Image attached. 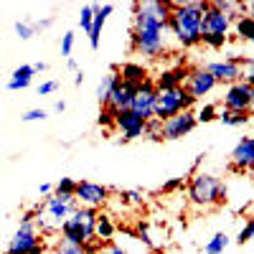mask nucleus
<instances>
[{"label": "nucleus", "instance_id": "9d476101", "mask_svg": "<svg viewBox=\"0 0 254 254\" xmlns=\"http://www.w3.org/2000/svg\"><path fill=\"white\" fill-rule=\"evenodd\" d=\"M112 188L110 186H102L94 181H76V190H74V198L79 206H87V208H104L110 201Z\"/></svg>", "mask_w": 254, "mask_h": 254}, {"label": "nucleus", "instance_id": "09e8293b", "mask_svg": "<svg viewBox=\"0 0 254 254\" xmlns=\"http://www.w3.org/2000/svg\"><path fill=\"white\" fill-rule=\"evenodd\" d=\"M81 81H84V71L79 69V71H76V76H74V84H76V87H81Z\"/></svg>", "mask_w": 254, "mask_h": 254}, {"label": "nucleus", "instance_id": "20e7f679", "mask_svg": "<svg viewBox=\"0 0 254 254\" xmlns=\"http://www.w3.org/2000/svg\"><path fill=\"white\" fill-rule=\"evenodd\" d=\"M186 196L188 203L196 208H214V206H224L226 203V186L221 183V178L211 176V173H193L186 183Z\"/></svg>", "mask_w": 254, "mask_h": 254}, {"label": "nucleus", "instance_id": "aec40b11", "mask_svg": "<svg viewBox=\"0 0 254 254\" xmlns=\"http://www.w3.org/2000/svg\"><path fill=\"white\" fill-rule=\"evenodd\" d=\"M36 71H33V64H20L18 69H13L10 79H8V92H20V89H28L31 81H33Z\"/></svg>", "mask_w": 254, "mask_h": 254}, {"label": "nucleus", "instance_id": "4c0bfd02", "mask_svg": "<svg viewBox=\"0 0 254 254\" xmlns=\"http://www.w3.org/2000/svg\"><path fill=\"white\" fill-rule=\"evenodd\" d=\"M71 51H74V31H66L61 36V56H71Z\"/></svg>", "mask_w": 254, "mask_h": 254}, {"label": "nucleus", "instance_id": "72a5a7b5", "mask_svg": "<svg viewBox=\"0 0 254 254\" xmlns=\"http://www.w3.org/2000/svg\"><path fill=\"white\" fill-rule=\"evenodd\" d=\"M115 115H117V110L102 107V110H99V117H97L99 127H107V130H112V127H115Z\"/></svg>", "mask_w": 254, "mask_h": 254}, {"label": "nucleus", "instance_id": "37998d69", "mask_svg": "<svg viewBox=\"0 0 254 254\" xmlns=\"http://www.w3.org/2000/svg\"><path fill=\"white\" fill-rule=\"evenodd\" d=\"M54 26V18H44V20H33V28H36V33L38 31H46V28H51Z\"/></svg>", "mask_w": 254, "mask_h": 254}, {"label": "nucleus", "instance_id": "2f4dec72", "mask_svg": "<svg viewBox=\"0 0 254 254\" xmlns=\"http://www.w3.org/2000/svg\"><path fill=\"white\" fill-rule=\"evenodd\" d=\"M13 31H15V36L20 41H28V38L36 36V28H33V23H28V20H18V23L13 26Z\"/></svg>", "mask_w": 254, "mask_h": 254}, {"label": "nucleus", "instance_id": "f8f14e48", "mask_svg": "<svg viewBox=\"0 0 254 254\" xmlns=\"http://www.w3.org/2000/svg\"><path fill=\"white\" fill-rule=\"evenodd\" d=\"M155 97H158V89H155L153 79H145L140 87L135 89V97H132L130 110L147 122V120L153 117V112H155Z\"/></svg>", "mask_w": 254, "mask_h": 254}, {"label": "nucleus", "instance_id": "b1692460", "mask_svg": "<svg viewBox=\"0 0 254 254\" xmlns=\"http://www.w3.org/2000/svg\"><path fill=\"white\" fill-rule=\"evenodd\" d=\"M234 28H237V36L242 41H247V44H254V18L249 15H239L234 20Z\"/></svg>", "mask_w": 254, "mask_h": 254}, {"label": "nucleus", "instance_id": "79ce46f5", "mask_svg": "<svg viewBox=\"0 0 254 254\" xmlns=\"http://www.w3.org/2000/svg\"><path fill=\"white\" fill-rule=\"evenodd\" d=\"M242 81H244V84H249V87H254V61H252V59L247 61V66H244Z\"/></svg>", "mask_w": 254, "mask_h": 254}, {"label": "nucleus", "instance_id": "3c124183", "mask_svg": "<svg viewBox=\"0 0 254 254\" xmlns=\"http://www.w3.org/2000/svg\"><path fill=\"white\" fill-rule=\"evenodd\" d=\"M249 176H252V178H254V168H252V171H249Z\"/></svg>", "mask_w": 254, "mask_h": 254}, {"label": "nucleus", "instance_id": "ddd939ff", "mask_svg": "<svg viewBox=\"0 0 254 254\" xmlns=\"http://www.w3.org/2000/svg\"><path fill=\"white\" fill-rule=\"evenodd\" d=\"M254 168V135H244L237 147L231 150L229 158V171L231 173H249Z\"/></svg>", "mask_w": 254, "mask_h": 254}, {"label": "nucleus", "instance_id": "cd10ccee", "mask_svg": "<svg viewBox=\"0 0 254 254\" xmlns=\"http://www.w3.org/2000/svg\"><path fill=\"white\" fill-rule=\"evenodd\" d=\"M94 10H97V5H94V3L81 5V10H79V28H81L84 33H89V31H92V23H94Z\"/></svg>", "mask_w": 254, "mask_h": 254}, {"label": "nucleus", "instance_id": "603ef678", "mask_svg": "<svg viewBox=\"0 0 254 254\" xmlns=\"http://www.w3.org/2000/svg\"><path fill=\"white\" fill-rule=\"evenodd\" d=\"M249 59H252V61H254V54H252V56H249Z\"/></svg>", "mask_w": 254, "mask_h": 254}, {"label": "nucleus", "instance_id": "c756f323", "mask_svg": "<svg viewBox=\"0 0 254 254\" xmlns=\"http://www.w3.org/2000/svg\"><path fill=\"white\" fill-rule=\"evenodd\" d=\"M214 120H219L216 104H203V107L196 112V122H198V125H208V122H214Z\"/></svg>", "mask_w": 254, "mask_h": 254}, {"label": "nucleus", "instance_id": "6ab92c4d", "mask_svg": "<svg viewBox=\"0 0 254 254\" xmlns=\"http://www.w3.org/2000/svg\"><path fill=\"white\" fill-rule=\"evenodd\" d=\"M112 10H115V5H112V3L97 5V10H94V23H92V31L87 33V36H89V46H92V49H99L102 28H104V23H107V18L112 15Z\"/></svg>", "mask_w": 254, "mask_h": 254}, {"label": "nucleus", "instance_id": "39448f33", "mask_svg": "<svg viewBox=\"0 0 254 254\" xmlns=\"http://www.w3.org/2000/svg\"><path fill=\"white\" fill-rule=\"evenodd\" d=\"M97 214L99 211L97 208H87V206H76V211L74 214L64 221V226H61V231L59 234L64 237V239H69V242H74V244H87V242H92L94 239V224H97Z\"/></svg>", "mask_w": 254, "mask_h": 254}, {"label": "nucleus", "instance_id": "7c9ffc66", "mask_svg": "<svg viewBox=\"0 0 254 254\" xmlns=\"http://www.w3.org/2000/svg\"><path fill=\"white\" fill-rule=\"evenodd\" d=\"M74 190H76V181L74 178H59V183L54 186L56 196H74Z\"/></svg>", "mask_w": 254, "mask_h": 254}, {"label": "nucleus", "instance_id": "412c9836", "mask_svg": "<svg viewBox=\"0 0 254 254\" xmlns=\"http://www.w3.org/2000/svg\"><path fill=\"white\" fill-rule=\"evenodd\" d=\"M117 79H120V69H117V66L110 69L107 74L99 79V84H97V102H99V107H107V104H110V94H112V89H115Z\"/></svg>", "mask_w": 254, "mask_h": 254}, {"label": "nucleus", "instance_id": "473e14b6", "mask_svg": "<svg viewBox=\"0 0 254 254\" xmlns=\"http://www.w3.org/2000/svg\"><path fill=\"white\" fill-rule=\"evenodd\" d=\"M186 183H188V178H171V181H165V183H163L160 193H165V196L178 193V190H183V188H186Z\"/></svg>", "mask_w": 254, "mask_h": 254}, {"label": "nucleus", "instance_id": "dca6fc26", "mask_svg": "<svg viewBox=\"0 0 254 254\" xmlns=\"http://www.w3.org/2000/svg\"><path fill=\"white\" fill-rule=\"evenodd\" d=\"M115 127L122 132L120 142H130V140L142 137V132H145V120L137 117L132 110H120V112L115 115Z\"/></svg>", "mask_w": 254, "mask_h": 254}, {"label": "nucleus", "instance_id": "6e6552de", "mask_svg": "<svg viewBox=\"0 0 254 254\" xmlns=\"http://www.w3.org/2000/svg\"><path fill=\"white\" fill-rule=\"evenodd\" d=\"M249 56H242V54H234L224 61H211L206 64V71L216 79V84H237L242 81V74H244V66H247Z\"/></svg>", "mask_w": 254, "mask_h": 254}, {"label": "nucleus", "instance_id": "c9c22d12", "mask_svg": "<svg viewBox=\"0 0 254 254\" xmlns=\"http://www.w3.org/2000/svg\"><path fill=\"white\" fill-rule=\"evenodd\" d=\"M249 239H254V211H252V216H249V221H247V226L237 234V244H247Z\"/></svg>", "mask_w": 254, "mask_h": 254}, {"label": "nucleus", "instance_id": "7ed1b4c3", "mask_svg": "<svg viewBox=\"0 0 254 254\" xmlns=\"http://www.w3.org/2000/svg\"><path fill=\"white\" fill-rule=\"evenodd\" d=\"M76 198L74 196H46L44 201H38L33 206V214H36V229L41 237H51V234H59L64 221H66L74 211H76Z\"/></svg>", "mask_w": 254, "mask_h": 254}, {"label": "nucleus", "instance_id": "58836bf2", "mask_svg": "<svg viewBox=\"0 0 254 254\" xmlns=\"http://www.w3.org/2000/svg\"><path fill=\"white\" fill-rule=\"evenodd\" d=\"M135 237H137L145 247H150V249L155 247V244H153V239H150V229H147V224H142V221H137V231H135Z\"/></svg>", "mask_w": 254, "mask_h": 254}, {"label": "nucleus", "instance_id": "de8ad7c7", "mask_svg": "<svg viewBox=\"0 0 254 254\" xmlns=\"http://www.w3.org/2000/svg\"><path fill=\"white\" fill-rule=\"evenodd\" d=\"M64 110H66V102H56V104H54V112H59V115H61Z\"/></svg>", "mask_w": 254, "mask_h": 254}, {"label": "nucleus", "instance_id": "49530a36", "mask_svg": "<svg viewBox=\"0 0 254 254\" xmlns=\"http://www.w3.org/2000/svg\"><path fill=\"white\" fill-rule=\"evenodd\" d=\"M33 71L38 74V71H46V61H36L33 64Z\"/></svg>", "mask_w": 254, "mask_h": 254}, {"label": "nucleus", "instance_id": "4be33fe9", "mask_svg": "<svg viewBox=\"0 0 254 254\" xmlns=\"http://www.w3.org/2000/svg\"><path fill=\"white\" fill-rule=\"evenodd\" d=\"M115 221L110 214H104V211H99L97 214V224H94V239H99L102 244H112V237H115Z\"/></svg>", "mask_w": 254, "mask_h": 254}, {"label": "nucleus", "instance_id": "ea45409f", "mask_svg": "<svg viewBox=\"0 0 254 254\" xmlns=\"http://www.w3.org/2000/svg\"><path fill=\"white\" fill-rule=\"evenodd\" d=\"M49 117V112L46 110H28V112H23V117H20V120H23V122H38V120H46Z\"/></svg>", "mask_w": 254, "mask_h": 254}, {"label": "nucleus", "instance_id": "0eeeda50", "mask_svg": "<svg viewBox=\"0 0 254 254\" xmlns=\"http://www.w3.org/2000/svg\"><path fill=\"white\" fill-rule=\"evenodd\" d=\"M8 252L10 254H44L46 242L38 234L36 224H20L8 242Z\"/></svg>", "mask_w": 254, "mask_h": 254}, {"label": "nucleus", "instance_id": "423d86ee", "mask_svg": "<svg viewBox=\"0 0 254 254\" xmlns=\"http://www.w3.org/2000/svg\"><path fill=\"white\" fill-rule=\"evenodd\" d=\"M193 104H196V99L190 97L183 87L165 89V92H158V97H155V112H153V117L165 122V120H171V117H176V115H181L186 110H193Z\"/></svg>", "mask_w": 254, "mask_h": 254}, {"label": "nucleus", "instance_id": "a19ab883", "mask_svg": "<svg viewBox=\"0 0 254 254\" xmlns=\"http://www.w3.org/2000/svg\"><path fill=\"white\" fill-rule=\"evenodd\" d=\"M56 89H59V81H56V79H49V81H44V84H41V87H38V97L54 94Z\"/></svg>", "mask_w": 254, "mask_h": 254}, {"label": "nucleus", "instance_id": "a18cd8bd", "mask_svg": "<svg viewBox=\"0 0 254 254\" xmlns=\"http://www.w3.org/2000/svg\"><path fill=\"white\" fill-rule=\"evenodd\" d=\"M38 193H41V196H51V193H54V186H51V183H41V186H38Z\"/></svg>", "mask_w": 254, "mask_h": 254}, {"label": "nucleus", "instance_id": "f03ea898", "mask_svg": "<svg viewBox=\"0 0 254 254\" xmlns=\"http://www.w3.org/2000/svg\"><path fill=\"white\" fill-rule=\"evenodd\" d=\"M201 15L203 3L201 0H171V18H168V31L176 36V41L183 49L201 46Z\"/></svg>", "mask_w": 254, "mask_h": 254}, {"label": "nucleus", "instance_id": "c85d7f7f", "mask_svg": "<svg viewBox=\"0 0 254 254\" xmlns=\"http://www.w3.org/2000/svg\"><path fill=\"white\" fill-rule=\"evenodd\" d=\"M54 254H87L84 252V247L81 244H74V242H69V239H59L56 242V247H54Z\"/></svg>", "mask_w": 254, "mask_h": 254}, {"label": "nucleus", "instance_id": "f704fd0d", "mask_svg": "<svg viewBox=\"0 0 254 254\" xmlns=\"http://www.w3.org/2000/svg\"><path fill=\"white\" fill-rule=\"evenodd\" d=\"M120 198H122V203H130V206H142V190H137V188L120 190Z\"/></svg>", "mask_w": 254, "mask_h": 254}, {"label": "nucleus", "instance_id": "a878e982", "mask_svg": "<svg viewBox=\"0 0 254 254\" xmlns=\"http://www.w3.org/2000/svg\"><path fill=\"white\" fill-rule=\"evenodd\" d=\"M229 244H231V237L224 234V231H216V234L206 242V254H224V249Z\"/></svg>", "mask_w": 254, "mask_h": 254}, {"label": "nucleus", "instance_id": "4468645a", "mask_svg": "<svg viewBox=\"0 0 254 254\" xmlns=\"http://www.w3.org/2000/svg\"><path fill=\"white\" fill-rule=\"evenodd\" d=\"M216 87V79L211 76L206 71V66H193V69H188V76H186V84H183V89L193 97L196 102L206 94H211Z\"/></svg>", "mask_w": 254, "mask_h": 254}, {"label": "nucleus", "instance_id": "f3484780", "mask_svg": "<svg viewBox=\"0 0 254 254\" xmlns=\"http://www.w3.org/2000/svg\"><path fill=\"white\" fill-rule=\"evenodd\" d=\"M186 76H188V66H165L155 79V89L158 92H165V89H178L186 84Z\"/></svg>", "mask_w": 254, "mask_h": 254}, {"label": "nucleus", "instance_id": "2eb2a0df", "mask_svg": "<svg viewBox=\"0 0 254 254\" xmlns=\"http://www.w3.org/2000/svg\"><path fill=\"white\" fill-rule=\"evenodd\" d=\"M196 125H198L196 122V112L193 110H186V112H181V115H176V117L163 122V137L165 140H181V137L193 132Z\"/></svg>", "mask_w": 254, "mask_h": 254}, {"label": "nucleus", "instance_id": "f257e3e1", "mask_svg": "<svg viewBox=\"0 0 254 254\" xmlns=\"http://www.w3.org/2000/svg\"><path fill=\"white\" fill-rule=\"evenodd\" d=\"M132 28H130V49L147 59H160L165 54V31L171 18V3L145 0L132 5Z\"/></svg>", "mask_w": 254, "mask_h": 254}, {"label": "nucleus", "instance_id": "5701e85b", "mask_svg": "<svg viewBox=\"0 0 254 254\" xmlns=\"http://www.w3.org/2000/svg\"><path fill=\"white\" fill-rule=\"evenodd\" d=\"M120 79L122 81H130V84H142L145 79H150L147 76V69L142 66V64H135V61H127V64H122V69H120Z\"/></svg>", "mask_w": 254, "mask_h": 254}, {"label": "nucleus", "instance_id": "1a4fd4ad", "mask_svg": "<svg viewBox=\"0 0 254 254\" xmlns=\"http://www.w3.org/2000/svg\"><path fill=\"white\" fill-rule=\"evenodd\" d=\"M239 15L226 13L224 8H219L216 3H203V15H201V36L214 33V36H226L229 28L234 26V20Z\"/></svg>", "mask_w": 254, "mask_h": 254}, {"label": "nucleus", "instance_id": "393cba45", "mask_svg": "<svg viewBox=\"0 0 254 254\" xmlns=\"http://www.w3.org/2000/svg\"><path fill=\"white\" fill-rule=\"evenodd\" d=\"M219 120L226 127H244L252 120V112H229V110H221L219 112Z\"/></svg>", "mask_w": 254, "mask_h": 254}, {"label": "nucleus", "instance_id": "c03bdc74", "mask_svg": "<svg viewBox=\"0 0 254 254\" xmlns=\"http://www.w3.org/2000/svg\"><path fill=\"white\" fill-rule=\"evenodd\" d=\"M99 254H130V252L122 249V247H117V244H107V247H104Z\"/></svg>", "mask_w": 254, "mask_h": 254}, {"label": "nucleus", "instance_id": "bb28decb", "mask_svg": "<svg viewBox=\"0 0 254 254\" xmlns=\"http://www.w3.org/2000/svg\"><path fill=\"white\" fill-rule=\"evenodd\" d=\"M142 137H147L150 142H163L165 137H163V120H158V117H150L145 122V132H142Z\"/></svg>", "mask_w": 254, "mask_h": 254}, {"label": "nucleus", "instance_id": "9b49d317", "mask_svg": "<svg viewBox=\"0 0 254 254\" xmlns=\"http://www.w3.org/2000/svg\"><path fill=\"white\" fill-rule=\"evenodd\" d=\"M254 107V87L244 81H237L224 92V110L229 112H252Z\"/></svg>", "mask_w": 254, "mask_h": 254}, {"label": "nucleus", "instance_id": "e433bc0d", "mask_svg": "<svg viewBox=\"0 0 254 254\" xmlns=\"http://www.w3.org/2000/svg\"><path fill=\"white\" fill-rule=\"evenodd\" d=\"M201 44L208 49H224L226 46V36H214V33H206L201 36Z\"/></svg>", "mask_w": 254, "mask_h": 254}, {"label": "nucleus", "instance_id": "8fccbe9b", "mask_svg": "<svg viewBox=\"0 0 254 254\" xmlns=\"http://www.w3.org/2000/svg\"><path fill=\"white\" fill-rule=\"evenodd\" d=\"M66 66H69V71H74V74L79 71V66H76V61H74V59H69V61H66Z\"/></svg>", "mask_w": 254, "mask_h": 254}, {"label": "nucleus", "instance_id": "a211bd4d", "mask_svg": "<svg viewBox=\"0 0 254 254\" xmlns=\"http://www.w3.org/2000/svg\"><path fill=\"white\" fill-rule=\"evenodd\" d=\"M140 87V84H137ZM135 84H130V81H122V79H117V84H115V89H112V94H110V104L107 107H112V110H130V104H132V97H135Z\"/></svg>", "mask_w": 254, "mask_h": 254}, {"label": "nucleus", "instance_id": "864d4df0", "mask_svg": "<svg viewBox=\"0 0 254 254\" xmlns=\"http://www.w3.org/2000/svg\"><path fill=\"white\" fill-rule=\"evenodd\" d=\"M3 254H10V252H3Z\"/></svg>", "mask_w": 254, "mask_h": 254}]
</instances>
